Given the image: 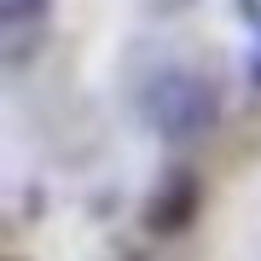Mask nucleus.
I'll return each instance as SVG.
<instances>
[{"mask_svg":"<svg viewBox=\"0 0 261 261\" xmlns=\"http://www.w3.org/2000/svg\"><path fill=\"white\" fill-rule=\"evenodd\" d=\"M140 116L168 145L203 140L215 122H221V87L203 70H157L145 82V93H140Z\"/></svg>","mask_w":261,"mask_h":261,"instance_id":"nucleus-1","label":"nucleus"},{"mask_svg":"<svg viewBox=\"0 0 261 261\" xmlns=\"http://www.w3.org/2000/svg\"><path fill=\"white\" fill-rule=\"evenodd\" d=\"M197 209H203V180H197L192 168H163L157 186H151L145 203H140V226L151 238H180L197 221Z\"/></svg>","mask_w":261,"mask_h":261,"instance_id":"nucleus-2","label":"nucleus"},{"mask_svg":"<svg viewBox=\"0 0 261 261\" xmlns=\"http://www.w3.org/2000/svg\"><path fill=\"white\" fill-rule=\"evenodd\" d=\"M47 6H53V0H0V29H6V58H12V64L29 53L35 23H47Z\"/></svg>","mask_w":261,"mask_h":261,"instance_id":"nucleus-3","label":"nucleus"},{"mask_svg":"<svg viewBox=\"0 0 261 261\" xmlns=\"http://www.w3.org/2000/svg\"><path fill=\"white\" fill-rule=\"evenodd\" d=\"M238 6H244V18L255 23V53H250V82L261 87V0H238Z\"/></svg>","mask_w":261,"mask_h":261,"instance_id":"nucleus-4","label":"nucleus"},{"mask_svg":"<svg viewBox=\"0 0 261 261\" xmlns=\"http://www.w3.org/2000/svg\"><path fill=\"white\" fill-rule=\"evenodd\" d=\"M140 6L151 12V18H174V12H186L192 0H140Z\"/></svg>","mask_w":261,"mask_h":261,"instance_id":"nucleus-5","label":"nucleus"}]
</instances>
